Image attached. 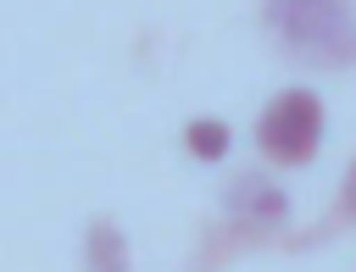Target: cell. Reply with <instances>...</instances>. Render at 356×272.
<instances>
[{"label":"cell","instance_id":"cell-1","mask_svg":"<svg viewBox=\"0 0 356 272\" xmlns=\"http://www.w3.org/2000/svg\"><path fill=\"white\" fill-rule=\"evenodd\" d=\"M267 28L300 56H356V0H267Z\"/></svg>","mask_w":356,"mask_h":272},{"label":"cell","instance_id":"cell-2","mask_svg":"<svg viewBox=\"0 0 356 272\" xmlns=\"http://www.w3.org/2000/svg\"><path fill=\"white\" fill-rule=\"evenodd\" d=\"M256 139H261V150H267L273 161H284V167L312 161L317 144H323V100H317L312 89H284V94L261 111Z\"/></svg>","mask_w":356,"mask_h":272},{"label":"cell","instance_id":"cell-3","mask_svg":"<svg viewBox=\"0 0 356 272\" xmlns=\"http://www.w3.org/2000/svg\"><path fill=\"white\" fill-rule=\"evenodd\" d=\"M234 211H245V222L267 228V222H278L289 205H284L278 189H267V183H256V178H239V189H234Z\"/></svg>","mask_w":356,"mask_h":272},{"label":"cell","instance_id":"cell-4","mask_svg":"<svg viewBox=\"0 0 356 272\" xmlns=\"http://www.w3.org/2000/svg\"><path fill=\"white\" fill-rule=\"evenodd\" d=\"M89 272H128V250H122V233L111 222L89 228Z\"/></svg>","mask_w":356,"mask_h":272},{"label":"cell","instance_id":"cell-5","mask_svg":"<svg viewBox=\"0 0 356 272\" xmlns=\"http://www.w3.org/2000/svg\"><path fill=\"white\" fill-rule=\"evenodd\" d=\"M189 150L200 155V161H217V155H228V128L222 122H211V117H200V122H189Z\"/></svg>","mask_w":356,"mask_h":272},{"label":"cell","instance_id":"cell-6","mask_svg":"<svg viewBox=\"0 0 356 272\" xmlns=\"http://www.w3.org/2000/svg\"><path fill=\"white\" fill-rule=\"evenodd\" d=\"M345 211L356 216V161H350V172H345Z\"/></svg>","mask_w":356,"mask_h":272}]
</instances>
